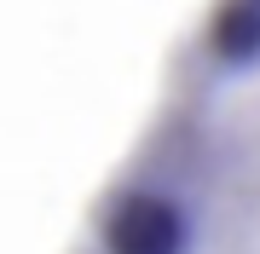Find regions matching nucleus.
<instances>
[{"instance_id":"obj_1","label":"nucleus","mask_w":260,"mask_h":254,"mask_svg":"<svg viewBox=\"0 0 260 254\" xmlns=\"http://www.w3.org/2000/svg\"><path fill=\"white\" fill-rule=\"evenodd\" d=\"M70 254H260V0H208Z\"/></svg>"}]
</instances>
